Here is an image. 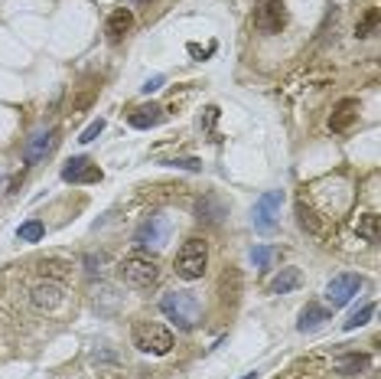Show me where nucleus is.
Returning a JSON list of instances; mask_svg holds the SVG:
<instances>
[{"label":"nucleus","instance_id":"1","mask_svg":"<svg viewBox=\"0 0 381 379\" xmlns=\"http://www.w3.org/2000/svg\"><path fill=\"white\" fill-rule=\"evenodd\" d=\"M160 310H163V318L173 320L179 330H196L199 320H202V304H199V298L189 291L163 294Z\"/></svg>","mask_w":381,"mask_h":379},{"label":"nucleus","instance_id":"2","mask_svg":"<svg viewBox=\"0 0 381 379\" xmlns=\"http://www.w3.org/2000/svg\"><path fill=\"white\" fill-rule=\"evenodd\" d=\"M130 343L140 350V353L150 356H167L173 350V330L163 324H153V320H137L130 327Z\"/></svg>","mask_w":381,"mask_h":379},{"label":"nucleus","instance_id":"3","mask_svg":"<svg viewBox=\"0 0 381 379\" xmlns=\"http://www.w3.org/2000/svg\"><path fill=\"white\" fill-rule=\"evenodd\" d=\"M206 268H209V242L192 236L176 252V275L183 281H199L206 275Z\"/></svg>","mask_w":381,"mask_h":379},{"label":"nucleus","instance_id":"4","mask_svg":"<svg viewBox=\"0 0 381 379\" xmlns=\"http://www.w3.org/2000/svg\"><path fill=\"white\" fill-rule=\"evenodd\" d=\"M118 278H121V285L134 288V291H150L160 281V265L153 262V258L130 256L118 265Z\"/></svg>","mask_w":381,"mask_h":379},{"label":"nucleus","instance_id":"5","mask_svg":"<svg viewBox=\"0 0 381 379\" xmlns=\"http://www.w3.org/2000/svg\"><path fill=\"white\" fill-rule=\"evenodd\" d=\"M169 236H173V223H169V216L153 213L150 219H144V223L137 226V233H134V246L137 248H163L169 242Z\"/></svg>","mask_w":381,"mask_h":379},{"label":"nucleus","instance_id":"6","mask_svg":"<svg viewBox=\"0 0 381 379\" xmlns=\"http://www.w3.org/2000/svg\"><path fill=\"white\" fill-rule=\"evenodd\" d=\"M281 203H283V193L281 190H267V193L258 196V203H254V229L258 233H271L277 226V216H281Z\"/></svg>","mask_w":381,"mask_h":379},{"label":"nucleus","instance_id":"7","mask_svg":"<svg viewBox=\"0 0 381 379\" xmlns=\"http://www.w3.org/2000/svg\"><path fill=\"white\" fill-rule=\"evenodd\" d=\"M365 285V278L362 275H352V271H345V275H335L333 281L326 285V304L329 308H345V304L352 301L358 294V288Z\"/></svg>","mask_w":381,"mask_h":379},{"label":"nucleus","instance_id":"8","mask_svg":"<svg viewBox=\"0 0 381 379\" xmlns=\"http://www.w3.org/2000/svg\"><path fill=\"white\" fill-rule=\"evenodd\" d=\"M56 144H59V131H56V128H39V131H33L30 138H26L24 161L30 163V167L33 163H43L56 151Z\"/></svg>","mask_w":381,"mask_h":379},{"label":"nucleus","instance_id":"9","mask_svg":"<svg viewBox=\"0 0 381 379\" xmlns=\"http://www.w3.org/2000/svg\"><path fill=\"white\" fill-rule=\"evenodd\" d=\"M30 301L39 314H59V310L66 308V288H62L59 281H39V285L33 288Z\"/></svg>","mask_w":381,"mask_h":379},{"label":"nucleus","instance_id":"10","mask_svg":"<svg viewBox=\"0 0 381 379\" xmlns=\"http://www.w3.org/2000/svg\"><path fill=\"white\" fill-rule=\"evenodd\" d=\"M254 26L261 33H281L287 26V0H264L254 14Z\"/></svg>","mask_w":381,"mask_h":379},{"label":"nucleus","instance_id":"11","mask_svg":"<svg viewBox=\"0 0 381 379\" xmlns=\"http://www.w3.org/2000/svg\"><path fill=\"white\" fill-rule=\"evenodd\" d=\"M101 167L88 157H72L66 167H62V180L66 183H75V186H88V183H101Z\"/></svg>","mask_w":381,"mask_h":379},{"label":"nucleus","instance_id":"12","mask_svg":"<svg viewBox=\"0 0 381 379\" xmlns=\"http://www.w3.org/2000/svg\"><path fill=\"white\" fill-rule=\"evenodd\" d=\"M358 111H362L358 98H343L333 108V115H329V131L333 134H349L352 128L358 124Z\"/></svg>","mask_w":381,"mask_h":379},{"label":"nucleus","instance_id":"13","mask_svg":"<svg viewBox=\"0 0 381 379\" xmlns=\"http://www.w3.org/2000/svg\"><path fill=\"white\" fill-rule=\"evenodd\" d=\"M130 26H134V10L130 7H118L115 14L108 16V24H105V33L111 43H118V39H124L130 33Z\"/></svg>","mask_w":381,"mask_h":379},{"label":"nucleus","instance_id":"14","mask_svg":"<svg viewBox=\"0 0 381 379\" xmlns=\"http://www.w3.org/2000/svg\"><path fill=\"white\" fill-rule=\"evenodd\" d=\"M221 216H225V203L219 200V196L206 193L202 200L196 203V219L199 223H209V226H219Z\"/></svg>","mask_w":381,"mask_h":379},{"label":"nucleus","instance_id":"15","mask_svg":"<svg viewBox=\"0 0 381 379\" xmlns=\"http://www.w3.org/2000/svg\"><path fill=\"white\" fill-rule=\"evenodd\" d=\"M163 118V108L160 105H140L127 115V124L130 128H137V131H147V128H157Z\"/></svg>","mask_w":381,"mask_h":379},{"label":"nucleus","instance_id":"16","mask_svg":"<svg viewBox=\"0 0 381 379\" xmlns=\"http://www.w3.org/2000/svg\"><path fill=\"white\" fill-rule=\"evenodd\" d=\"M300 285H303V275H300V268H281L274 278H271L267 291H271V294H290V291H297Z\"/></svg>","mask_w":381,"mask_h":379},{"label":"nucleus","instance_id":"17","mask_svg":"<svg viewBox=\"0 0 381 379\" xmlns=\"http://www.w3.org/2000/svg\"><path fill=\"white\" fill-rule=\"evenodd\" d=\"M355 233L365 242H378L381 239V216L378 213H362V216L355 219Z\"/></svg>","mask_w":381,"mask_h":379},{"label":"nucleus","instance_id":"18","mask_svg":"<svg viewBox=\"0 0 381 379\" xmlns=\"http://www.w3.org/2000/svg\"><path fill=\"white\" fill-rule=\"evenodd\" d=\"M323 320H329V308H320V304H306V308L300 310L297 327L306 333V330H316Z\"/></svg>","mask_w":381,"mask_h":379},{"label":"nucleus","instance_id":"19","mask_svg":"<svg viewBox=\"0 0 381 379\" xmlns=\"http://www.w3.org/2000/svg\"><path fill=\"white\" fill-rule=\"evenodd\" d=\"M378 24H381V10H378V7H368L365 14L358 16L355 36H358V39H372L375 33H378Z\"/></svg>","mask_w":381,"mask_h":379},{"label":"nucleus","instance_id":"20","mask_svg":"<svg viewBox=\"0 0 381 379\" xmlns=\"http://www.w3.org/2000/svg\"><path fill=\"white\" fill-rule=\"evenodd\" d=\"M362 370H368L365 353H349V356H339V360H335V373H343V376H358Z\"/></svg>","mask_w":381,"mask_h":379},{"label":"nucleus","instance_id":"21","mask_svg":"<svg viewBox=\"0 0 381 379\" xmlns=\"http://www.w3.org/2000/svg\"><path fill=\"white\" fill-rule=\"evenodd\" d=\"M297 223H300V229H306V233H313V236H320V233H323L320 216H316V213H313V209L306 206L303 200L297 203Z\"/></svg>","mask_w":381,"mask_h":379},{"label":"nucleus","instance_id":"22","mask_svg":"<svg viewBox=\"0 0 381 379\" xmlns=\"http://www.w3.org/2000/svg\"><path fill=\"white\" fill-rule=\"evenodd\" d=\"M43 236H46V226L39 223V219H26V223L16 229V239L20 242H39Z\"/></svg>","mask_w":381,"mask_h":379},{"label":"nucleus","instance_id":"23","mask_svg":"<svg viewBox=\"0 0 381 379\" xmlns=\"http://www.w3.org/2000/svg\"><path fill=\"white\" fill-rule=\"evenodd\" d=\"M274 258H281V252H277V248H271V246H254L251 248V262H254V268H261V271L271 268V262H274Z\"/></svg>","mask_w":381,"mask_h":379},{"label":"nucleus","instance_id":"24","mask_svg":"<svg viewBox=\"0 0 381 379\" xmlns=\"http://www.w3.org/2000/svg\"><path fill=\"white\" fill-rule=\"evenodd\" d=\"M372 318H375V304H362V308H358L355 314L343 324V330H358V327H365Z\"/></svg>","mask_w":381,"mask_h":379},{"label":"nucleus","instance_id":"25","mask_svg":"<svg viewBox=\"0 0 381 379\" xmlns=\"http://www.w3.org/2000/svg\"><path fill=\"white\" fill-rule=\"evenodd\" d=\"M39 271H43V275H46V278H66V275H69V265L66 262H59V258H46V262L39 265Z\"/></svg>","mask_w":381,"mask_h":379},{"label":"nucleus","instance_id":"26","mask_svg":"<svg viewBox=\"0 0 381 379\" xmlns=\"http://www.w3.org/2000/svg\"><path fill=\"white\" fill-rule=\"evenodd\" d=\"M101 131H105V118H95V121L88 124V128H85L82 134H78V141H82V144H92V141L98 138Z\"/></svg>","mask_w":381,"mask_h":379},{"label":"nucleus","instance_id":"27","mask_svg":"<svg viewBox=\"0 0 381 379\" xmlns=\"http://www.w3.org/2000/svg\"><path fill=\"white\" fill-rule=\"evenodd\" d=\"M167 167H179V171H202V161H196V157H173V161H167Z\"/></svg>","mask_w":381,"mask_h":379},{"label":"nucleus","instance_id":"28","mask_svg":"<svg viewBox=\"0 0 381 379\" xmlns=\"http://www.w3.org/2000/svg\"><path fill=\"white\" fill-rule=\"evenodd\" d=\"M101 265H105V256H95V252H88V256H85V268H88V275H95V271H101Z\"/></svg>","mask_w":381,"mask_h":379},{"label":"nucleus","instance_id":"29","mask_svg":"<svg viewBox=\"0 0 381 379\" xmlns=\"http://www.w3.org/2000/svg\"><path fill=\"white\" fill-rule=\"evenodd\" d=\"M163 82H167V79H163V76H150V79H147V82H144V86H140V92H144V95H150V92H160V89H163Z\"/></svg>","mask_w":381,"mask_h":379},{"label":"nucleus","instance_id":"30","mask_svg":"<svg viewBox=\"0 0 381 379\" xmlns=\"http://www.w3.org/2000/svg\"><path fill=\"white\" fill-rule=\"evenodd\" d=\"M244 379H258V370H254V373H248V376H244Z\"/></svg>","mask_w":381,"mask_h":379},{"label":"nucleus","instance_id":"31","mask_svg":"<svg viewBox=\"0 0 381 379\" xmlns=\"http://www.w3.org/2000/svg\"><path fill=\"white\" fill-rule=\"evenodd\" d=\"M127 4H150V0H127Z\"/></svg>","mask_w":381,"mask_h":379}]
</instances>
